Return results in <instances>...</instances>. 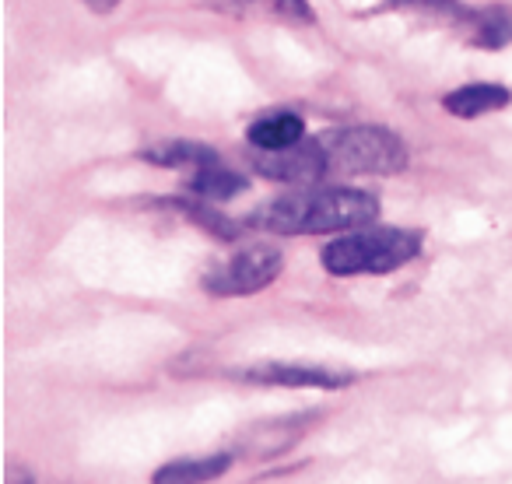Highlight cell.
Wrapping results in <instances>:
<instances>
[{"instance_id":"cell-1","label":"cell","mask_w":512,"mask_h":484,"mask_svg":"<svg viewBox=\"0 0 512 484\" xmlns=\"http://www.w3.org/2000/svg\"><path fill=\"white\" fill-rule=\"evenodd\" d=\"M379 218V200L365 190H309L292 193L256 214V225L271 228L281 235H320V232H348L365 228Z\"/></svg>"},{"instance_id":"cell-2","label":"cell","mask_w":512,"mask_h":484,"mask_svg":"<svg viewBox=\"0 0 512 484\" xmlns=\"http://www.w3.org/2000/svg\"><path fill=\"white\" fill-rule=\"evenodd\" d=\"M421 253V232L411 228H358L323 246V267L337 278L390 274Z\"/></svg>"},{"instance_id":"cell-3","label":"cell","mask_w":512,"mask_h":484,"mask_svg":"<svg viewBox=\"0 0 512 484\" xmlns=\"http://www.w3.org/2000/svg\"><path fill=\"white\" fill-rule=\"evenodd\" d=\"M320 144L327 169L344 176H393L407 165L404 141L383 127H344L323 134Z\"/></svg>"},{"instance_id":"cell-4","label":"cell","mask_w":512,"mask_h":484,"mask_svg":"<svg viewBox=\"0 0 512 484\" xmlns=\"http://www.w3.org/2000/svg\"><path fill=\"white\" fill-rule=\"evenodd\" d=\"M281 271H285L281 250H274L267 242H256V246H246L232 260L214 267L204 278V288L218 299H239V295L264 292Z\"/></svg>"},{"instance_id":"cell-5","label":"cell","mask_w":512,"mask_h":484,"mask_svg":"<svg viewBox=\"0 0 512 484\" xmlns=\"http://www.w3.org/2000/svg\"><path fill=\"white\" fill-rule=\"evenodd\" d=\"M253 165L260 176L281 179V183H316V179H323L330 172L320 137L316 141H299L281 151H256Z\"/></svg>"},{"instance_id":"cell-6","label":"cell","mask_w":512,"mask_h":484,"mask_svg":"<svg viewBox=\"0 0 512 484\" xmlns=\"http://www.w3.org/2000/svg\"><path fill=\"white\" fill-rule=\"evenodd\" d=\"M242 379L249 383H267V386H316V390H341V386L355 383V376L334 369H320V365H253L242 372Z\"/></svg>"},{"instance_id":"cell-7","label":"cell","mask_w":512,"mask_h":484,"mask_svg":"<svg viewBox=\"0 0 512 484\" xmlns=\"http://www.w3.org/2000/svg\"><path fill=\"white\" fill-rule=\"evenodd\" d=\"M509 88L502 85H491V81H474V85H463L456 92H449L442 99V109L453 113L456 120H474V116L484 113H495V109L509 106Z\"/></svg>"},{"instance_id":"cell-8","label":"cell","mask_w":512,"mask_h":484,"mask_svg":"<svg viewBox=\"0 0 512 484\" xmlns=\"http://www.w3.org/2000/svg\"><path fill=\"white\" fill-rule=\"evenodd\" d=\"M246 141L253 144L256 151H281V148H292V144L306 141V123H302V116H295V113H271V116H260L256 123H249Z\"/></svg>"},{"instance_id":"cell-9","label":"cell","mask_w":512,"mask_h":484,"mask_svg":"<svg viewBox=\"0 0 512 484\" xmlns=\"http://www.w3.org/2000/svg\"><path fill=\"white\" fill-rule=\"evenodd\" d=\"M228 467H232V456L228 453L186 456V460H172L165 467H158L151 484H207V481H218Z\"/></svg>"},{"instance_id":"cell-10","label":"cell","mask_w":512,"mask_h":484,"mask_svg":"<svg viewBox=\"0 0 512 484\" xmlns=\"http://www.w3.org/2000/svg\"><path fill=\"white\" fill-rule=\"evenodd\" d=\"M144 158L155 165H165V169H193V172L218 162L214 148H207L200 141H162L144 151Z\"/></svg>"},{"instance_id":"cell-11","label":"cell","mask_w":512,"mask_h":484,"mask_svg":"<svg viewBox=\"0 0 512 484\" xmlns=\"http://www.w3.org/2000/svg\"><path fill=\"white\" fill-rule=\"evenodd\" d=\"M242 190H246V179L218 162L204 165V169H197L190 176V193H197V197H204V200H232L235 193H242Z\"/></svg>"},{"instance_id":"cell-12","label":"cell","mask_w":512,"mask_h":484,"mask_svg":"<svg viewBox=\"0 0 512 484\" xmlns=\"http://www.w3.org/2000/svg\"><path fill=\"white\" fill-rule=\"evenodd\" d=\"M235 11H249V15H267L278 22H295V25H313L316 11L309 8V0H235Z\"/></svg>"},{"instance_id":"cell-13","label":"cell","mask_w":512,"mask_h":484,"mask_svg":"<svg viewBox=\"0 0 512 484\" xmlns=\"http://www.w3.org/2000/svg\"><path fill=\"white\" fill-rule=\"evenodd\" d=\"M470 43L488 46V50H502L512 43V18L505 11H477L474 25H470Z\"/></svg>"},{"instance_id":"cell-14","label":"cell","mask_w":512,"mask_h":484,"mask_svg":"<svg viewBox=\"0 0 512 484\" xmlns=\"http://www.w3.org/2000/svg\"><path fill=\"white\" fill-rule=\"evenodd\" d=\"M85 8H92L95 15H109V11H116L120 8V0H81Z\"/></svg>"},{"instance_id":"cell-15","label":"cell","mask_w":512,"mask_h":484,"mask_svg":"<svg viewBox=\"0 0 512 484\" xmlns=\"http://www.w3.org/2000/svg\"><path fill=\"white\" fill-rule=\"evenodd\" d=\"M4 484H32V474H29V470L18 467V463H11L8 477H4Z\"/></svg>"}]
</instances>
